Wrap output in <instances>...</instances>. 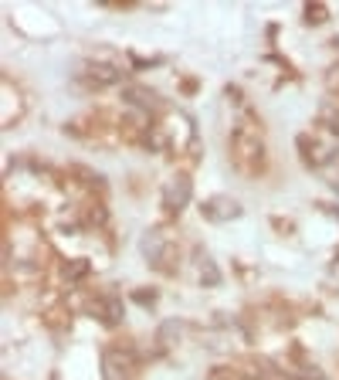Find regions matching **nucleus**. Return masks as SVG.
Listing matches in <instances>:
<instances>
[{
    "label": "nucleus",
    "mask_w": 339,
    "mask_h": 380,
    "mask_svg": "<svg viewBox=\"0 0 339 380\" xmlns=\"http://www.w3.org/2000/svg\"><path fill=\"white\" fill-rule=\"evenodd\" d=\"M122 99L129 102V106H140V109H153V106H160V96L156 92H150V88H142V85H126L122 88Z\"/></svg>",
    "instance_id": "nucleus-9"
},
{
    "label": "nucleus",
    "mask_w": 339,
    "mask_h": 380,
    "mask_svg": "<svg viewBox=\"0 0 339 380\" xmlns=\"http://www.w3.org/2000/svg\"><path fill=\"white\" fill-rule=\"evenodd\" d=\"M231 156H234V163L244 173H251L261 163V136H258V129L251 123H241L234 129V136H231Z\"/></svg>",
    "instance_id": "nucleus-1"
},
{
    "label": "nucleus",
    "mask_w": 339,
    "mask_h": 380,
    "mask_svg": "<svg viewBox=\"0 0 339 380\" xmlns=\"http://www.w3.org/2000/svg\"><path fill=\"white\" fill-rule=\"evenodd\" d=\"M88 312H92L99 323H105V326H119V323H122V299L102 296V299H95V302L88 306Z\"/></svg>",
    "instance_id": "nucleus-6"
},
{
    "label": "nucleus",
    "mask_w": 339,
    "mask_h": 380,
    "mask_svg": "<svg viewBox=\"0 0 339 380\" xmlns=\"http://www.w3.org/2000/svg\"><path fill=\"white\" fill-rule=\"evenodd\" d=\"M200 214H204L207 221H214V225H227V221L241 217V204L234 197H227V194H214L211 200H204Z\"/></svg>",
    "instance_id": "nucleus-3"
},
{
    "label": "nucleus",
    "mask_w": 339,
    "mask_h": 380,
    "mask_svg": "<svg viewBox=\"0 0 339 380\" xmlns=\"http://www.w3.org/2000/svg\"><path fill=\"white\" fill-rule=\"evenodd\" d=\"M323 119H325V126L333 129V136H339V115L333 113V109H325V113H323Z\"/></svg>",
    "instance_id": "nucleus-14"
},
{
    "label": "nucleus",
    "mask_w": 339,
    "mask_h": 380,
    "mask_svg": "<svg viewBox=\"0 0 339 380\" xmlns=\"http://www.w3.org/2000/svg\"><path fill=\"white\" fill-rule=\"evenodd\" d=\"M132 356L129 353H119V350H105L102 353V377L105 380H132Z\"/></svg>",
    "instance_id": "nucleus-5"
},
{
    "label": "nucleus",
    "mask_w": 339,
    "mask_h": 380,
    "mask_svg": "<svg viewBox=\"0 0 339 380\" xmlns=\"http://www.w3.org/2000/svg\"><path fill=\"white\" fill-rule=\"evenodd\" d=\"M129 299H132V302H140V306H153V302H156V289H132Z\"/></svg>",
    "instance_id": "nucleus-12"
},
{
    "label": "nucleus",
    "mask_w": 339,
    "mask_h": 380,
    "mask_svg": "<svg viewBox=\"0 0 339 380\" xmlns=\"http://www.w3.org/2000/svg\"><path fill=\"white\" fill-rule=\"evenodd\" d=\"M190 190H194L190 177H187V173H177V177L167 183V190H163V207H167V214L184 211L187 200H190Z\"/></svg>",
    "instance_id": "nucleus-4"
},
{
    "label": "nucleus",
    "mask_w": 339,
    "mask_h": 380,
    "mask_svg": "<svg viewBox=\"0 0 339 380\" xmlns=\"http://www.w3.org/2000/svg\"><path fill=\"white\" fill-rule=\"evenodd\" d=\"M142 255H146V262H150L156 272H170V268H173L177 245H173L167 227H153V231L142 235Z\"/></svg>",
    "instance_id": "nucleus-2"
},
{
    "label": "nucleus",
    "mask_w": 339,
    "mask_h": 380,
    "mask_svg": "<svg viewBox=\"0 0 339 380\" xmlns=\"http://www.w3.org/2000/svg\"><path fill=\"white\" fill-rule=\"evenodd\" d=\"M85 275H88V262H85V258L65 262V282H82Z\"/></svg>",
    "instance_id": "nucleus-11"
},
{
    "label": "nucleus",
    "mask_w": 339,
    "mask_h": 380,
    "mask_svg": "<svg viewBox=\"0 0 339 380\" xmlns=\"http://www.w3.org/2000/svg\"><path fill=\"white\" fill-rule=\"evenodd\" d=\"M325 7H306V21H315V24H319V21H325Z\"/></svg>",
    "instance_id": "nucleus-13"
},
{
    "label": "nucleus",
    "mask_w": 339,
    "mask_h": 380,
    "mask_svg": "<svg viewBox=\"0 0 339 380\" xmlns=\"http://www.w3.org/2000/svg\"><path fill=\"white\" fill-rule=\"evenodd\" d=\"M85 78L95 85V88H105V85L119 82V68L109 65V61H88V65H85Z\"/></svg>",
    "instance_id": "nucleus-7"
},
{
    "label": "nucleus",
    "mask_w": 339,
    "mask_h": 380,
    "mask_svg": "<svg viewBox=\"0 0 339 380\" xmlns=\"http://www.w3.org/2000/svg\"><path fill=\"white\" fill-rule=\"evenodd\" d=\"M319 173H323L325 183H329V187L339 194V150H336V153H329L323 163H319Z\"/></svg>",
    "instance_id": "nucleus-10"
},
{
    "label": "nucleus",
    "mask_w": 339,
    "mask_h": 380,
    "mask_svg": "<svg viewBox=\"0 0 339 380\" xmlns=\"http://www.w3.org/2000/svg\"><path fill=\"white\" fill-rule=\"evenodd\" d=\"M194 268H197V282L200 285H221V268L214 265V258L204 248L194 252Z\"/></svg>",
    "instance_id": "nucleus-8"
}]
</instances>
